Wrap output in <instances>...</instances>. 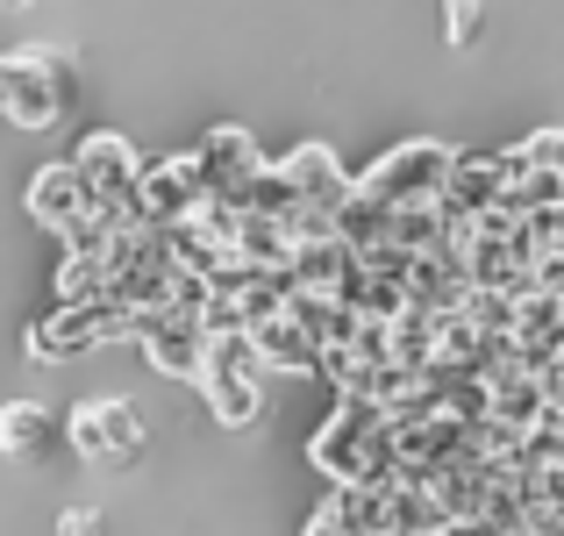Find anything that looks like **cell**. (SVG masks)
Listing matches in <instances>:
<instances>
[{"label": "cell", "mask_w": 564, "mask_h": 536, "mask_svg": "<svg viewBox=\"0 0 564 536\" xmlns=\"http://www.w3.org/2000/svg\"><path fill=\"white\" fill-rule=\"evenodd\" d=\"M307 458L329 472V486H386L393 480V465H386V415L358 394H336V408L322 415Z\"/></svg>", "instance_id": "6da1fadb"}, {"label": "cell", "mask_w": 564, "mask_h": 536, "mask_svg": "<svg viewBox=\"0 0 564 536\" xmlns=\"http://www.w3.org/2000/svg\"><path fill=\"white\" fill-rule=\"evenodd\" d=\"M200 394H207V408H215V422L243 429V422H258L264 379H236V372H200Z\"/></svg>", "instance_id": "9a60e30c"}, {"label": "cell", "mask_w": 564, "mask_h": 536, "mask_svg": "<svg viewBox=\"0 0 564 536\" xmlns=\"http://www.w3.org/2000/svg\"><path fill=\"white\" fill-rule=\"evenodd\" d=\"M307 536H358V529H350V523H344V515H336V508H329V501H322V508H315V515H307Z\"/></svg>", "instance_id": "ac0fdd59"}, {"label": "cell", "mask_w": 564, "mask_h": 536, "mask_svg": "<svg viewBox=\"0 0 564 536\" xmlns=\"http://www.w3.org/2000/svg\"><path fill=\"white\" fill-rule=\"evenodd\" d=\"M122 336H137V315H122V308H108V301L43 308V315L29 322V357H79L94 344H122Z\"/></svg>", "instance_id": "5b68a950"}, {"label": "cell", "mask_w": 564, "mask_h": 536, "mask_svg": "<svg viewBox=\"0 0 564 536\" xmlns=\"http://www.w3.org/2000/svg\"><path fill=\"white\" fill-rule=\"evenodd\" d=\"M72 108V57L51 43H22L0 57V115L14 129H51Z\"/></svg>", "instance_id": "7a4b0ae2"}, {"label": "cell", "mask_w": 564, "mask_h": 536, "mask_svg": "<svg viewBox=\"0 0 564 536\" xmlns=\"http://www.w3.org/2000/svg\"><path fill=\"white\" fill-rule=\"evenodd\" d=\"M479 22H486L479 8H451V14H443V36H451V43H471V36H479Z\"/></svg>", "instance_id": "e0dca14e"}, {"label": "cell", "mask_w": 564, "mask_h": 536, "mask_svg": "<svg viewBox=\"0 0 564 536\" xmlns=\"http://www.w3.org/2000/svg\"><path fill=\"white\" fill-rule=\"evenodd\" d=\"M286 279H293L301 301H344L350 308V293H358V258H350L336 236H322V244H293Z\"/></svg>", "instance_id": "9c48e42d"}, {"label": "cell", "mask_w": 564, "mask_h": 536, "mask_svg": "<svg viewBox=\"0 0 564 536\" xmlns=\"http://www.w3.org/2000/svg\"><path fill=\"white\" fill-rule=\"evenodd\" d=\"M129 344H143V357H151L158 372H172V379H200L207 344H200V330L180 322V315H137V336H129Z\"/></svg>", "instance_id": "8fae6325"}, {"label": "cell", "mask_w": 564, "mask_h": 536, "mask_svg": "<svg viewBox=\"0 0 564 536\" xmlns=\"http://www.w3.org/2000/svg\"><path fill=\"white\" fill-rule=\"evenodd\" d=\"M514 151H522L529 172H543V179H557V186H564V137H557V129H543V137L514 143Z\"/></svg>", "instance_id": "2e32d148"}, {"label": "cell", "mask_w": 564, "mask_h": 536, "mask_svg": "<svg viewBox=\"0 0 564 536\" xmlns=\"http://www.w3.org/2000/svg\"><path fill=\"white\" fill-rule=\"evenodd\" d=\"M243 336H250V351H258V365H272V372H315L322 365V351L307 344V330L293 315L264 322V330H243Z\"/></svg>", "instance_id": "7c38bea8"}, {"label": "cell", "mask_w": 564, "mask_h": 536, "mask_svg": "<svg viewBox=\"0 0 564 536\" xmlns=\"http://www.w3.org/2000/svg\"><path fill=\"white\" fill-rule=\"evenodd\" d=\"M236 322H243V330H264V322H279L293 308V279L286 272H250L243 287H236Z\"/></svg>", "instance_id": "5bb4252c"}, {"label": "cell", "mask_w": 564, "mask_h": 536, "mask_svg": "<svg viewBox=\"0 0 564 536\" xmlns=\"http://www.w3.org/2000/svg\"><path fill=\"white\" fill-rule=\"evenodd\" d=\"M436 536H494V529H479V523H443Z\"/></svg>", "instance_id": "ffe728a7"}, {"label": "cell", "mask_w": 564, "mask_h": 536, "mask_svg": "<svg viewBox=\"0 0 564 536\" xmlns=\"http://www.w3.org/2000/svg\"><path fill=\"white\" fill-rule=\"evenodd\" d=\"M451 165H457L451 143L414 137V143H393V151H386L365 179H350V186H358L372 207H386V215H400V207H436V193H443V179H451Z\"/></svg>", "instance_id": "3957f363"}, {"label": "cell", "mask_w": 564, "mask_h": 536, "mask_svg": "<svg viewBox=\"0 0 564 536\" xmlns=\"http://www.w3.org/2000/svg\"><path fill=\"white\" fill-rule=\"evenodd\" d=\"M29 215H36L51 236H72V229H86V222H94V201H86L79 172H72L65 158H57V165H43L36 179H29Z\"/></svg>", "instance_id": "30bf717a"}, {"label": "cell", "mask_w": 564, "mask_h": 536, "mask_svg": "<svg viewBox=\"0 0 564 536\" xmlns=\"http://www.w3.org/2000/svg\"><path fill=\"white\" fill-rule=\"evenodd\" d=\"M65 536H100V515H86V508H72V515H65Z\"/></svg>", "instance_id": "d6986e66"}, {"label": "cell", "mask_w": 564, "mask_h": 536, "mask_svg": "<svg viewBox=\"0 0 564 536\" xmlns=\"http://www.w3.org/2000/svg\"><path fill=\"white\" fill-rule=\"evenodd\" d=\"M65 437H72V451L94 458V465H108V458H137L143 415H137V400H122V394L79 400V408H72V422H65Z\"/></svg>", "instance_id": "ba28073f"}, {"label": "cell", "mask_w": 564, "mask_h": 536, "mask_svg": "<svg viewBox=\"0 0 564 536\" xmlns=\"http://www.w3.org/2000/svg\"><path fill=\"white\" fill-rule=\"evenodd\" d=\"M186 158H193V172H200V193H207V201H215V207H236V215H243L250 179L264 172V151L250 143V129L221 122V129H207L200 151H186Z\"/></svg>", "instance_id": "52a82bcc"}, {"label": "cell", "mask_w": 564, "mask_h": 536, "mask_svg": "<svg viewBox=\"0 0 564 536\" xmlns=\"http://www.w3.org/2000/svg\"><path fill=\"white\" fill-rule=\"evenodd\" d=\"M51 443H57V429H51V415H43L36 400H8V408H0V451H8V458L36 465Z\"/></svg>", "instance_id": "4fadbf2b"}, {"label": "cell", "mask_w": 564, "mask_h": 536, "mask_svg": "<svg viewBox=\"0 0 564 536\" xmlns=\"http://www.w3.org/2000/svg\"><path fill=\"white\" fill-rule=\"evenodd\" d=\"M65 165L79 172L86 201H94V222H129V193H137V172H143V158L129 151V137L94 129V137H79V151H72Z\"/></svg>", "instance_id": "277c9868"}, {"label": "cell", "mask_w": 564, "mask_h": 536, "mask_svg": "<svg viewBox=\"0 0 564 536\" xmlns=\"http://www.w3.org/2000/svg\"><path fill=\"white\" fill-rule=\"evenodd\" d=\"M200 172H193V158H158V165H143L137 172V193H129V222L137 229H158V236H172V229H186L193 215H200Z\"/></svg>", "instance_id": "8992f818"}]
</instances>
